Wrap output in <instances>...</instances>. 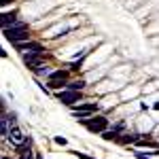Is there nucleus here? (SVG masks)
<instances>
[{
	"label": "nucleus",
	"mask_w": 159,
	"mask_h": 159,
	"mask_svg": "<svg viewBox=\"0 0 159 159\" xmlns=\"http://www.w3.org/2000/svg\"><path fill=\"white\" fill-rule=\"evenodd\" d=\"M81 123L91 134H102L104 129H108V119L106 117H87V119H81Z\"/></svg>",
	"instance_id": "f257e3e1"
},
{
	"label": "nucleus",
	"mask_w": 159,
	"mask_h": 159,
	"mask_svg": "<svg viewBox=\"0 0 159 159\" xmlns=\"http://www.w3.org/2000/svg\"><path fill=\"white\" fill-rule=\"evenodd\" d=\"M15 49L21 51V53H43V45L40 43H36V40H21V43H15Z\"/></svg>",
	"instance_id": "f03ea898"
},
{
	"label": "nucleus",
	"mask_w": 159,
	"mask_h": 159,
	"mask_svg": "<svg viewBox=\"0 0 159 159\" xmlns=\"http://www.w3.org/2000/svg\"><path fill=\"white\" fill-rule=\"evenodd\" d=\"M21 60H24V64L30 70H34L36 66H40V64L45 61V55H43V53H24Z\"/></svg>",
	"instance_id": "7ed1b4c3"
},
{
	"label": "nucleus",
	"mask_w": 159,
	"mask_h": 159,
	"mask_svg": "<svg viewBox=\"0 0 159 159\" xmlns=\"http://www.w3.org/2000/svg\"><path fill=\"white\" fill-rule=\"evenodd\" d=\"M57 98H60V102H64V104H74V102H81V100H83V93H81V91H70V89H66V91H60V93H57Z\"/></svg>",
	"instance_id": "20e7f679"
},
{
	"label": "nucleus",
	"mask_w": 159,
	"mask_h": 159,
	"mask_svg": "<svg viewBox=\"0 0 159 159\" xmlns=\"http://www.w3.org/2000/svg\"><path fill=\"white\" fill-rule=\"evenodd\" d=\"M7 136H9V142H11V144H15V147H17V144H21V142L25 140L24 132H21L17 125H11V127H9V132H7Z\"/></svg>",
	"instance_id": "39448f33"
},
{
	"label": "nucleus",
	"mask_w": 159,
	"mask_h": 159,
	"mask_svg": "<svg viewBox=\"0 0 159 159\" xmlns=\"http://www.w3.org/2000/svg\"><path fill=\"white\" fill-rule=\"evenodd\" d=\"M17 21V11H9V13H0V28H9Z\"/></svg>",
	"instance_id": "423d86ee"
},
{
	"label": "nucleus",
	"mask_w": 159,
	"mask_h": 159,
	"mask_svg": "<svg viewBox=\"0 0 159 159\" xmlns=\"http://www.w3.org/2000/svg\"><path fill=\"white\" fill-rule=\"evenodd\" d=\"M9 43H21V40H30V30H21V32H13V34H4Z\"/></svg>",
	"instance_id": "0eeeda50"
},
{
	"label": "nucleus",
	"mask_w": 159,
	"mask_h": 159,
	"mask_svg": "<svg viewBox=\"0 0 159 159\" xmlns=\"http://www.w3.org/2000/svg\"><path fill=\"white\" fill-rule=\"evenodd\" d=\"M66 89H70V91H83V87H85V81H83V79H76V81H70V83H68V81H66Z\"/></svg>",
	"instance_id": "6e6552de"
},
{
	"label": "nucleus",
	"mask_w": 159,
	"mask_h": 159,
	"mask_svg": "<svg viewBox=\"0 0 159 159\" xmlns=\"http://www.w3.org/2000/svg\"><path fill=\"white\" fill-rule=\"evenodd\" d=\"M138 138H140V134H119L117 136V142H121V144H132V142H136V140H138Z\"/></svg>",
	"instance_id": "1a4fd4ad"
},
{
	"label": "nucleus",
	"mask_w": 159,
	"mask_h": 159,
	"mask_svg": "<svg viewBox=\"0 0 159 159\" xmlns=\"http://www.w3.org/2000/svg\"><path fill=\"white\" fill-rule=\"evenodd\" d=\"M72 110H83V112H96L98 110V104H89V102H79V106H74Z\"/></svg>",
	"instance_id": "9d476101"
},
{
	"label": "nucleus",
	"mask_w": 159,
	"mask_h": 159,
	"mask_svg": "<svg viewBox=\"0 0 159 159\" xmlns=\"http://www.w3.org/2000/svg\"><path fill=\"white\" fill-rule=\"evenodd\" d=\"M21 30H28V25L25 24H15L13 25H9V28H4V34H13V32H21Z\"/></svg>",
	"instance_id": "9b49d317"
},
{
	"label": "nucleus",
	"mask_w": 159,
	"mask_h": 159,
	"mask_svg": "<svg viewBox=\"0 0 159 159\" xmlns=\"http://www.w3.org/2000/svg\"><path fill=\"white\" fill-rule=\"evenodd\" d=\"M47 79H64V81H68V70H66V68H61V70H53V72H49Z\"/></svg>",
	"instance_id": "f8f14e48"
},
{
	"label": "nucleus",
	"mask_w": 159,
	"mask_h": 159,
	"mask_svg": "<svg viewBox=\"0 0 159 159\" xmlns=\"http://www.w3.org/2000/svg\"><path fill=\"white\" fill-rule=\"evenodd\" d=\"M47 89H61V87L66 85V81H64V79H49V81H47Z\"/></svg>",
	"instance_id": "ddd939ff"
},
{
	"label": "nucleus",
	"mask_w": 159,
	"mask_h": 159,
	"mask_svg": "<svg viewBox=\"0 0 159 159\" xmlns=\"http://www.w3.org/2000/svg\"><path fill=\"white\" fill-rule=\"evenodd\" d=\"M49 66H45V64H40V66H36V68H34V74H36V76H49Z\"/></svg>",
	"instance_id": "4468645a"
},
{
	"label": "nucleus",
	"mask_w": 159,
	"mask_h": 159,
	"mask_svg": "<svg viewBox=\"0 0 159 159\" xmlns=\"http://www.w3.org/2000/svg\"><path fill=\"white\" fill-rule=\"evenodd\" d=\"M117 136H119L117 129H104V132H102V138H104V140H117Z\"/></svg>",
	"instance_id": "2eb2a0df"
},
{
	"label": "nucleus",
	"mask_w": 159,
	"mask_h": 159,
	"mask_svg": "<svg viewBox=\"0 0 159 159\" xmlns=\"http://www.w3.org/2000/svg\"><path fill=\"white\" fill-rule=\"evenodd\" d=\"M7 132H9V121H7V117L0 115V136H7Z\"/></svg>",
	"instance_id": "dca6fc26"
},
{
	"label": "nucleus",
	"mask_w": 159,
	"mask_h": 159,
	"mask_svg": "<svg viewBox=\"0 0 159 159\" xmlns=\"http://www.w3.org/2000/svg\"><path fill=\"white\" fill-rule=\"evenodd\" d=\"M74 157H79V159H96V157H89V155H85V153H79V151H70Z\"/></svg>",
	"instance_id": "f3484780"
},
{
	"label": "nucleus",
	"mask_w": 159,
	"mask_h": 159,
	"mask_svg": "<svg viewBox=\"0 0 159 159\" xmlns=\"http://www.w3.org/2000/svg\"><path fill=\"white\" fill-rule=\"evenodd\" d=\"M81 66H83V60H76V61H72V64H70V70H79Z\"/></svg>",
	"instance_id": "a211bd4d"
},
{
	"label": "nucleus",
	"mask_w": 159,
	"mask_h": 159,
	"mask_svg": "<svg viewBox=\"0 0 159 159\" xmlns=\"http://www.w3.org/2000/svg\"><path fill=\"white\" fill-rule=\"evenodd\" d=\"M136 159H155L153 155H147V153H134Z\"/></svg>",
	"instance_id": "6ab92c4d"
},
{
	"label": "nucleus",
	"mask_w": 159,
	"mask_h": 159,
	"mask_svg": "<svg viewBox=\"0 0 159 159\" xmlns=\"http://www.w3.org/2000/svg\"><path fill=\"white\" fill-rule=\"evenodd\" d=\"M66 138H61V136H55V144H61V147H66Z\"/></svg>",
	"instance_id": "aec40b11"
},
{
	"label": "nucleus",
	"mask_w": 159,
	"mask_h": 159,
	"mask_svg": "<svg viewBox=\"0 0 159 159\" xmlns=\"http://www.w3.org/2000/svg\"><path fill=\"white\" fill-rule=\"evenodd\" d=\"M13 0H0V7H7V4H11Z\"/></svg>",
	"instance_id": "412c9836"
},
{
	"label": "nucleus",
	"mask_w": 159,
	"mask_h": 159,
	"mask_svg": "<svg viewBox=\"0 0 159 159\" xmlns=\"http://www.w3.org/2000/svg\"><path fill=\"white\" fill-rule=\"evenodd\" d=\"M0 57H7V51L2 49V47H0Z\"/></svg>",
	"instance_id": "4be33fe9"
},
{
	"label": "nucleus",
	"mask_w": 159,
	"mask_h": 159,
	"mask_svg": "<svg viewBox=\"0 0 159 159\" xmlns=\"http://www.w3.org/2000/svg\"><path fill=\"white\" fill-rule=\"evenodd\" d=\"M4 159H7V157H4Z\"/></svg>",
	"instance_id": "5701e85b"
}]
</instances>
